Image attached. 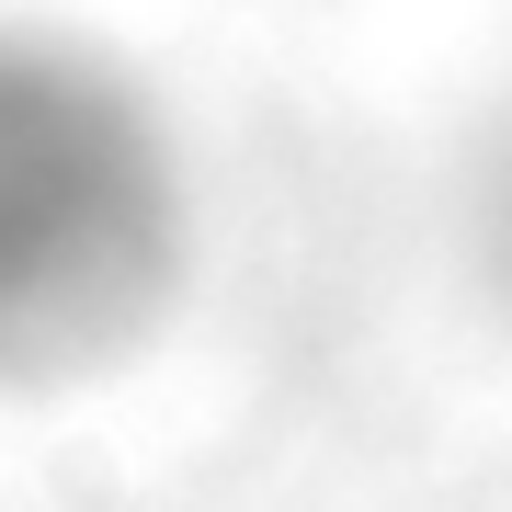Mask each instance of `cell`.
<instances>
[{
  "label": "cell",
  "instance_id": "cell-2",
  "mask_svg": "<svg viewBox=\"0 0 512 512\" xmlns=\"http://www.w3.org/2000/svg\"><path fill=\"white\" fill-rule=\"evenodd\" d=\"M444 251H456V285L478 296V319L512 330V80L467 114L456 160H444Z\"/></svg>",
  "mask_w": 512,
  "mask_h": 512
},
{
  "label": "cell",
  "instance_id": "cell-1",
  "mask_svg": "<svg viewBox=\"0 0 512 512\" xmlns=\"http://www.w3.org/2000/svg\"><path fill=\"white\" fill-rule=\"evenodd\" d=\"M205 183L137 57L0 12V399L126 376L194 296Z\"/></svg>",
  "mask_w": 512,
  "mask_h": 512
}]
</instances>
